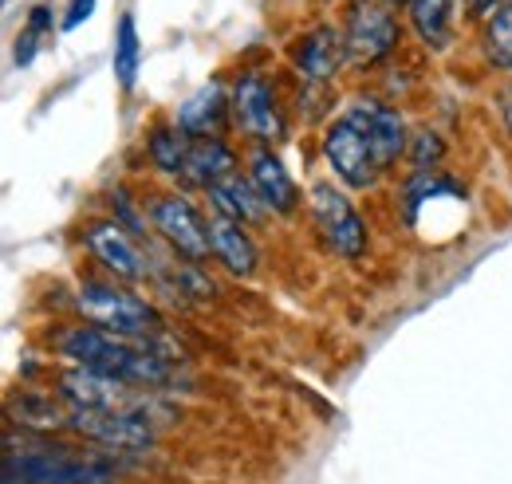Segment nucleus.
I'll return each instance as SVG.
<instances>
[{
    "mask_svg": "<svg viewBox=\"0 0 512 484\" xmlns=\"http://www.w3.org/2000/svg\"><path fill=\"white\" fill-rule=\"evenodd\" d=\"M67 429L107 445V449H146L154 441V425L146 414H127V410H91V406H71Z\"/></svg>",
    "mask_w": 512,
    "mask_h": 484,
    "instance_id": "7",
    "label": "nucleus"
},
{
    "mask_svg": "<svg viewBox=\"0 0 512 484\" xmlns=\"http://www.w3.org/2000/svg\"><path fill=\"white\" fill-rule=\"evenodd\" d=\"M4 484H111V465L75 449H8Z\"/></svg>",
    "mask_w": 512,
    "mask_h": 484,
    "instance_id": "2",
    "label": "nucleus"
},
{
    "mask_svg": "<svg viewBox=\"0 0 512 484\" xmlns=\"http://www.w3.org/2000/svg\"><path fill=\"white\" fill-rule=\"evenodd\" d=\"M138 56H142L138 24H134V16H130V12H123V16H119V28H115V79H119L123 87H134Z\"/></svg>",
    "mask_w": 512,
    "mask_h": 484,
    "instance_id": "21",
    "label": "nucleus"
},
{
    "mask_svg": "<svg viewBox=\"0 0 512 484\" xmlns=\"http://www.w3.org/2000/svg\"><path fill=\"white\" fill-rule=\"evenodd\" d=\"M225 87L221 83H205L193 99L182 103V111H178V126L190 134V138H209V134H217L221 130V122H225Z\"/></svg>",
    "mask_w": 512,
    "mask_h": 484,
    "instance_id": "16",
    "label": "nucleus"
},
{
    "mask_svg": "<svg viewBox=\"0 0 512 484\" xmlns=\"http://www.w3.org/2000/svg\"><path fill=\"white\" fill-rule=\"evenodd\" d=\"M193 185H213L225 182L229 174H237V158H233V150L225 146V142H217V138H197L190 146V158H186V170H182Z\"/></svg>",
    "mask_w": 512,
    "mask_h": 484,
    "instance_id": "17",
    "label": "nucleus"
},
{
    "mask_svg": "<svg viewBox=\"0 0 512 484\" xmlns=\"http://www.w3.org/2000/svg\"><path fill=\"white\" fill-rule=\"evenodd\" d=\"M154 229L193 264L209 260V252H213V233H209L205 217L193 209L186 197H162L154 205Z\"/></svg>",
    "mask_w": 512,
    "mask_h": 484,
    "instance_id": "9",
    "label": "nucleus"
},
{
    "mask_svg": "<svg viewBox=\"0 0 512 484\" xmlns=\"http://www.w3.org/2000/svg\"><path fill=\"white\" fill-rule=\"evenodd\" d=\"M209 233H213V256L233 272V276H249L256 268V244L249 241V233L241 229V221L233 217H213L209 221Z\"/></svg>",
    "mask_w": 512,
    "mask_h": 484,
    "instance_id": "15",
    "label": "nucleus"
},
{
    "mask_svg": "<svg viewBox=\"0 0 512 484\" xmlns=\"http://www.w3.org/2000/svg\"><path fill=\"white\" fill-rule=\"evenodd\" d=\"M186 130H170V126H158L150 134V158L158 170L166 174H182L186 170V158H190V146H186Z\"/></svg>",
    "mask_w": 512,
    "mask_h": 484,
    "instance_id": "20",
    "label": "nucleus"
},
{
    "mask_svg": "<svg viewBox=\"0 0 512 484\" xmlns=\"http://www.w3.org/2000/svg\"><path fill=\"white\" fill-rule=\"evenodd\" d=\"M209 197H213V205H217L225 217H233V221H241V225H256V221H264V213H268V205H264V197L256 193V185L245 182L241 174H229L225 182H217L209 189Z\"/></svg>",
    "mask_w": 512,
    "mask_h": 484,
    "instance_id": "18",
    "label": "nucleus"
},
{
    "mask_svg": "<svg viewBox=\"0 0 512 484\" xmlns=\"http://www.w3.org/2000/svg\"><path fill=\"white\" fill-rule=\"evenodd\" d=\"M386 4H414V0H386Z\"/></svg>",
    "mask_w": 512,
    "mask_h": 484,
    "instance_id": "27",
    "label": "nucleus"
},
{
    "mask_svg": "<svg viewBox=\"0 0 512 484\" xmlns=\"http://www.w3.org/2000/svg\"><path fill=\"white\" fill-rule=\"evenodd\" d=\"M249 182L256 185V193L264 197V205H268L272 213H292V209H296V201H300V193H296V182L288 178L284 162H280L276 154H268V150L253 154V166H249Z\"/></svg>",
    "mask_w": 512,
    "mask_h": 484,
    "instance_id": "14",
    "label": "nucleus"
},
{
    "mask_svg": "<svg viewBox=\"0 0 512 484\" xmlns=\"http://www.w3.org/2000/svg\"><path fill=\"white\" fill-rule=\"evenodd\" d=\"M312 217H316L320 237L327 241L331 252H339L347 260H359L367 252V225L335 185H316L312 189Z\"/></svg>",
    "mask_w": 512,
    "mask_h": 484,
    "instance_id": "6",
    "label": "nucleus"
},
{
    "mask_svg": "<svg viewBox=\"0 0 512 484\" xmlns=\"http://www.w3.org/2000/svg\"><path fill=\"white\" fill-rule=\"evenodd\" d=\"M442 158V138L434 134V130H418L414 134V146H410V162L418 166V170H426V166H434Z\"/></svg>",
    "mask_w": 512,
    "mask_h": 484,
    "instance_id": "23",
    "label": "nucleus"
},
{
    "mask_svg": "<svg viewBox=\"0 0 512 484\" xmlns=\"http://www.w3.org/2000/svg\"><path fill=\"white\" fill-rule=\"evenodd\" d=\"M347 119L367 134V142H371V150H375L383 170L406 154V126L398 119V111H390V107L375 103V99H359V103H351Z\"/></svg>",
    "mask_w": 512,
    "mask_h": 484,
    "instance_id": "10",
    "label": "nucleus"
},
{
    "mask_svg": "<svg viewBox=\"0 0 512 484\" xmlns=\"http://www.w3.org/2000/svg\"><path fill=\"white\" fill-rule=\"evenodd\" d=\"M233 115L256 138H280L284 134V122H280V111L272 103V91H268V83L260 75H245L233 87Z\"/></svg>",
    "mask_w": 512,
    "mask_h": 484,
    "instance_id": "11",
    "label": "nucleus"
},
{
    "mask_svg": "<svg viewBox=\"0 0 512 484\" xmlns=\"http://www.w3.org/2000/svg\"><path fill=\"white\" fill-rule=\"evenodd\" d=\"M75 307L87 323L115 331V335H127V339L158 331V311L146 300L130 296L123 288H111V284H83L75 296Z\"/></svg>",
    "mask_w": 512,
    "mask_h": 484,
    "instance_id": "3",
    "label": "nucleus"
},
{
    "mask_svg": "<svg viewBox=\"0 0 512 484\" xmlns=\"http://www.w3.org/2000/svg\"><path fill=\"white\" fill-rule=\"evenodd\" d=\"M87 244H91V252H95L111 272H119V276H127V280H142V276L150 272L142 248L130 241L119 225H95V229L87 233Z\"/></svg>",
    "mask_w": 512,
    "mask_h": 484,
    "instance_id": "12",
    "label": "nucleus"
},
{
    "mask_svg": "<svg viewBox=\"0 0 512 484\" xmlns=\"http://www.w3.org/2000/svg\"><path fill=\"white\" fill-rule=\"evenodd\" d=\"M323 158H327V166L351 185V189H371V185L379 182V170H383L379 158H375V150H371V142H367V134L347 119V115L327 126V134H323Z\"/></svg>",
    "mask_w": 512,
    "mask_h": 484,
    "instance_id": "5",
    "label": "nucleus"
},
{
    "mask_svg": "<svg viewBox=\"0 0 512 484\" xmlns=\"http://www.w3.org/2000/svg\"><path fill=\"white\" fill-rule=\"evenodd\" d=\"M36 44H40V32L24 28V32H20V44H16V67H28V63H32V56H36Z\"/></svg>",
    "mask_w": 512,
    "mask_h": 484,
    "instance_id": "24",
    "label": "nucleus"
},
{
    "mask_svg": "<svg viewBox=\"0 0 512 484\" xmlns=\"http://www.w3.org/2000/svg\"><path fill=\"white\" fill-rule=\"evenodd\" d=\"M347 60L351 63H375L398 44V24L390 8L379 0H355L347 12Z\"/></svg>",
    "mask_w": 512,
    "mask_h": 484,
    "instance_id": "8",
    "label": "nucleus"
},
{
    "mask_svg": "<svg viewBox=\"0 0 512 484\" xmlns=\"http://www.w3.org/2000/svg\"><path fill=\"white\" fill-rule=\"evenodd\" d=\"M56 347H60V355H67L75 366H91V370L127 378L134 386H162V382L174 374L170 363H166L158 351L134 347V343H127V335L103 331V327H95V323L60 331V335H56Z\"/></svg>",
    "mask_w": 512,
    "mask_h": 484,
    "instance_id": "1",
    "label": "nucleus"
},
{
    "mask_svg": "<svg viewBox=\"0 0 512 484\" xmlns=\"http://www.w3.org/2000/svg\"><path fill=\"white\" fill-rule=\"evenodd\" d=\"M91 12H95V0H71V8H67V16H64V28L67 32H71V28H79Z\"/></svg>",
    "mask_w": 512,
    "mask_h": 484,
    "instance_id": "25",
    "label": "nucleus"
},
{
    "mask_svg": "<svg viewBox=\"0 0 512 484\" xmlns=\"http://www.w3.org/2000/svg\"><path fill=\"white\" fill-rule=\"evenodd\" d=\"M347 60V40L331 28H320L312 36H304V44L296 48V71L312 83H327Z\"/></svg>",
    "mask_w": 512,
    "mask_h": 484,
    "instance_id": "13",
    "label": "nucleus"
},
{
    "mask_svg": "<svg viewBox=\"0 0 512 484\" xmlns=\"http://www.w3.org/2000/svg\"><path fill=\"white\" fill-rule=\"evenodd\" d=\"M485 56L493 67L512 71V4L493 8L489 24H485Z\"/></svg>",
    "mask_w": 512,
    "mask_h": 484,
    "instance_id": "22",
    "label": "nucleus"
},
{
    "mask_svg": "<svg viewBox=\"0 0 512 484\" xmlns=\"http://www.w3.org/2000/svg\"><path fill=\"white\" fill-rule=\"evenodd\" d=\"M410 24L422 36L426 48L442 52L453 40V0H414L410 4Z\"/></svg>",
    "mask_w": 512,
    "mask_h": 484,
    "instance_id": "19",
    "label": "nucleus"
},
{
    "mask_svg": "<svg viewBox=\"0 0 512 484\" xmlns=\"http://www.w3.org/2000/svg\"><path fill=\"white\" fill-rule=\"evenodd\" d=\"M60 394L71 406H91V410H127V414H146L150 398L146 386H134L127 378L91 370V366H75L60 378Z\"/></svg>",
    "mask_w": 512,
    "mask_h": 484,
    "instance_id": "4",
    "label": "nucleus"
},
{
    "mask_svg": "<svg viewBox=\"0 0 512 484\" xmlns=\"http://www.w3.org/2000/svg\"><path fill=\"white\" fill-rule=\"evenodd\" d=\"M489 8H501V0H469V12H473V16H481V12H489Z\"/></svg>",
    "mask_w": 512,
    "mask_h": 484,
    "instance_id": "26",
    "label": "nucleus"
}]
</instances>
